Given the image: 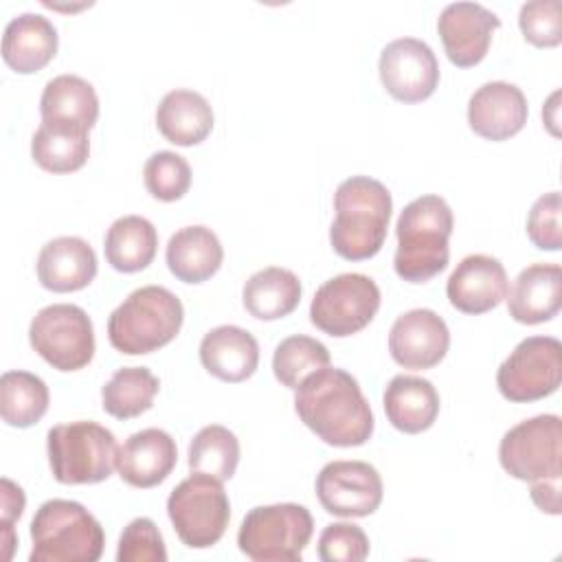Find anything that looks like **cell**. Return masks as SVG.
<instances>
[{"instance_id": "30bf717a", "label": "cell", "mask_w": 562, "mask_h": 562, "mask_svg": "<svg viewBox=\"0 0 562 562\" xmlns=\"http://www.w3.org/2000/svg\"><path fill=\"white\" fill-rule=\"evenodd\" d=\"M29 342L53 369L79 371L94 356V327L79 305L53 303L33 316Z\"/></svg>"}, {"instance_id": "484cf974", "label": "cell", "mask_w": 562, "mask_h": 562, "mask_svg": "<svg viewBox=\"0 0 562 562\" xmlns=\"http://www.w3.org/2000/svg\"><path fill=\"white\" fill-rule=\"evenodd\" d=\"M158 132L173 145L191 147L202 143L213 130V110L195 90H171L156 110Z\"/></svg>"}, {"instance_id": "7c38bea8", "label": "cell", "mask_w": 562, "mask_h": 562, "mask_svg": "<svg viewBox=\"0 0 562 562\" xmlns=\"http://www.w3.org/2000/svg\"><path fill=\"white\" fill-rule=\"evenodd\" d=\"M562 382V345L553 336L520 340L496 371V386L509 402H536Z\"/></svg>"}, {"instance_id": "6da1fadb", "label": "cell", "mask_w": 562, "mask_h": 562, "mask_svg": "<svg viewBox=\"0 0 562 562\" xmlns=\"http://www.w3.org/2000/svg\"><path fill=\"white\" fill-rule=\"evenodd\" d=\"M294 391L299 419L325 443L351 448L371 439L375 426L371 406L358 380L345 369H318Z\"/></svg>"}, {"instance_id": "e0dca14e", "label": "cell", "mask_w": 562, "mask_h": 562, "mask_svg": "<svg viewBox=\"0 0 562 562\" xmlns=\"http://www.w3.org/2000/svg\"><path fill=\"white\" fill-rule=\"evenodd\" d=\"M446 294L459 312L485 314L507 296V272L492 255H468L448 277Z\"/></svg>"}, {"instance_id": "9c48e42d", "label": "cell", "mask_w": 562, "mask_h": 562, "mask_svg": "<svg viewBox=\"0 0 562 562\" xmlns=\"http://www.w3.org/2000/svg\"><path fill=\"white\" fill-rule=\"evenodd\" d=\"M503 470L527 483H560L562 419L558 415H536L509 428L498 446Z\"/></svg>"}, {"instance_id": "8fae6325", "label": "cell", "mask_w": 562, "mask_h": 562, "mask_svg": "<svg viewBox=\"0 0 562 562\" xmlns=\"http://www.w3.org/2000/svg\"><path fill=\"white\" fill-rule=\"evenodd\" d=\"M378 283L360 272H345L325 281L310 305V321L334 338L364 329L380 307Z\"/></svg>"}, {"instance_id": "d6a6232c", "label": "cell", "mask_w": 562, "mask_h": 562, "mask_svg": "<svg viewBox=\"0 0 562 562\" xmlns=\"http://www.w3.org/2000/svg\"><path fill=\"white\" fill-rule=\"evenodd\" d=\"M239 463V439L220 424L204 426L189 443V470L228 481Z\"/></svg>"}, {"instance_id": "4dcf8cb0", "label": "cell", "mask_w": 562, "mask_h": 562, "mask_svg": "<svg viewBox=\"0 0 562 562\" xmlns=\"http://www.w3.org/2000/svg\"><path fill=\"white\" fill-rule=\"evenodd\" d=\"M160 380L147 367H121L101 389V406L116 419H132L149 411Z\"/></svg>"}, {"instance_id": "603a6c76", "label": "cell", "mask_w": 562, "mask_h": 562, "mask_svg": "<svg viewBox=\"0 0 562 562\" xmlns=\"http://www.w3.org/2000/svg\"><path fill=\"white\" fill-rule=\"evenodd\" d=\"M57 29L42 13H20L4 26L2 59L20 72L31 75L42 70L57 53Z\"/></svg>"}, {"instance_id": "3957f363", "label": "cell", "mask_w": 562, "mask_h": 562, "mask_svg": "<svg viewBox=\"0 0 562 562\" xmlns=\"http://www.w3.org/2000/svg\"><path fill=\"white\" fill-rule=\"evenodd\" d=\"M452 226V211L441 195L428 193L408 202L395 224L393 268L397 277L408 283H426L437 277L450 259Z\"/></svg>"}, {"instance_id": "ba28073f", "label": "cell", "mask_w": 562, "mask_h": 562, "mask_svg": "<svg viewBox=\"0 0 562 562\" xmlns=\"http://www.w3.org/2000/svg\"><path fill=\"white\" fill-rule=\"evenodd\" d=\"M169 520L189 549H209L220 542L231 520V503L222 481L191 472L167 498Z\"/></svg>"}, {"instance_id": "4316f807", "label": "cell", "mask_w": 562, "mask_h": 562, "mask_svg": "<svg viewBox=\"0 0 562 562\" xmlns=\"http://www.w3.org/2000/svg\"><path fill=\"white\" fill-rule=\"evenodd\" d=\"M86 127L64 121H42L31 140V156L37 167L50 173H70L86 165L90 138Z\"/></svg>"}, {"instance_id": "2e32d148", "label": "cell", "mask_w": 562, "mask_h": 562, "mask_svg": "<svg viewBox=\"0 0 562 562\" xmlns=\"http://www.w3.org/2000/svg\"><path fill=\"white\" fill-rule=\"evenodd\" d=\"M498 26V15L479 2H450L437 20L443 50L459 68L476 66L487 55L492 33Z\"/></svg>"}, {"instance_id": "44dd1931", "label": "cell", "mask_w": 562, "mask_h": 562, "mask_svg": "<svg viewBox=\"0 0 562 562\" xmlns=\"http://www.w3.org/2000/svg\"><path fill=\"white\" fill-rule=\"evenodd\" d=\"M35 268L42 288L50 292H77L97 277V255L86 239L64 235L42 246Z\"/></svg>"}, {"instance_id": "e575fe53", "label": "cell", "mask_w": 562, "mask_h": 562, "mask_svg": "<svg viewBox=\"0 0 562 562\" xmlns=\"http://www.w3.org/2000/svg\"><path fill=\"white\" fill-rule=\"evenodd\" d=\"M143 182L151 198L160 202H176L191 187V167L176 151H156L143 167Z\"/></svg>"}, {"instance_id": "d4e9b609", "label": "cell", "mask_w": 562, "mask_h": 562, "mask_svg": "<svg viewBox=\"0 0 562 562\" xmlns=\"http://www.w3.org/2000/svg\"><path fill=\"white\" fill-rule=\"evenodd\" d=\"M165 259L178 281L202 283L220 270L224 248L209 226L193 224L176 231L169 237Z\"/></svg>"}, {"instance_id": "ffe728a7", "label": "cell", "mask_w": 562, "mask_h": 562, "mask_svg": "<svg viewBox=\"0 0 562 562\" xmlns=\"http://www.w3.org/2000/svg\"><path fill=\"white\" fill-rule=\"evenodd\" d=\"M507 299V312L516 323L538 325L551 321L562 307V268L558 263H531L518 272Z\"/></svg>"}, {"instance_id": "f1b7e54d", "label": "cell", "mask_w": 562, "mask_h": 562, "mask_svg": "<svg viewBox=\"0 0 562 562\" xmlns=\"http://www.w3.org/2000/svg\"><path fill=\"white\" fill-rule=\"evenodd\" d=\"M158 248V233L147 217L123 215L112 222L103 239L108 263L119 272L145 270Z\"/></svg>"}, {"instance_id": "f35d334b", "label": "cell", "mask_w": 562, "mask_h": 562, "mask_svg": "<svg viewBox=\"0 0 562 562\" xmlns=\"http://www.w3.org/2000/svg\"><path fill=\"white\" fill-rule=\"evenodd\" d=\"M560 211H562L560 191H549L533 202L527 215V235L536 248L560 250L562 246Z\"/></svg>"}, {"instance_id": "9a60e30c", "label": "cell", "mask_w": 562, "mask_h": 562, "mask_svg": "<svg viewBox=\"0 0 562 562\" xmlns=\"http://www.w3.org/2000/svg\"><path fill=\"white\" fill-rule=\"evenodd\" d=\"M450 347L446 321L426 307L400 314L389 331L391 358L404 369H432Z\"/></svg>"}, {"instance_id": "836d02e7", "label": "cell", "mask_w": 562, "mask_h": 562, "mask_svg": "<svg viewBox=\"0 0 562 562\" xmlns=\"http://www.w3.org/2000/svg\"><path fill=\"white\" fill-rule=\"evenodd\" d=\"M325 367H329V349L321 340L303 334L281 340L272 356L274 378L288 389H296L307 375Z\"/></svg>"}, {"instance_id": "1f68e13d", "label": "cell", "mask_w": 562, "mask_h": 562, "mask_svg": "<svg viewBox=\"0 0 562 562\" xmlns=\"http://www.w3.org/2000/svg\"><path fill=\"white\" fill-rule=\"evenodd\" d=\"M48 386L31 371H4L0 378V415L13 428L37 424L48 411Z\"/></svg>"}, {"instance_id": "d590c367", "label": "cell", "mask_w": 562, "mask_h": 562, "mask_svg": "<svg viewBox=\"0 0 562 562\" xmlns=\"http://www.w3.org/2000/svg\"><path fill=\"white\" fill-rule=\"evenodd\" d=\"M518 24L525 40L538 48H551L562 42V9L558 0L525 2Z\"/></svg>"}, {"instance_id": "5b68a950", "label": "cell", "mask_w": 562, "mask_h": 562, "mask_svg": "<svg viewBox=\"0 0 562 562\" xmlns=\"http://www.w3.org/2000/svg\"><path fill=\"white\" fill-rule=\"evenodd\" d=\"M31 562H97L105 547L101 522L77 501L50 498L31 520Z\"/></svg>"}, {"instance_id": "ab89813d", "label": "cell", "mask_w": 562, "mask_h": 562, "mask_svg": "<svg viewBox=\"0 0 562 562\" xmlns=\"http://www.w3.org/2000/svg\"><path fill=\"white\" fill-rule=\"evenodd\" d=\"M0 509H2V544H4V560L11 558L13 544H15V536H13V522L20 520L22 512H24V492L20 485H15L11 479H2L0 481Z\"/></svg>"}, {"instance_id": "60d3db41", "label": "cell", "mask_w": 562, "mask_h": 562, "mask_svg": "<svg viewBox=\"0 0 562 562\" xmlns=\"http://www.w3.org/2000/svg\"><path fill=\"white\" fill-rule=\"evenodd\" d=\"M531 501L538 505L540 512L560 514V483H547V481H538L531 483Z\"/></svg>"}, {"instance_id": "52a82bcc", "label": "cell", "mask_w": 562, "mask_h": 562, "mask_svg": "<svg viewBox=\"0 0 562 562\" xmlns=\"http://www.w3.org/2000/svg\"><path fill=\"white\" fill-rule=\"evenodd\" d=\"M314 533V518L307 507L277 503L252 507L237 531L244 555L257 562H296Z\"/></svg>"}, {"instance_id": "ac0fdd59", "label": "cell", "mask_w": 562, "mask_h": 562, "mask_svg": "<svg viewBox=\"0 0 562 562\" xmlns=\"http://www.w3.org/2000/svg\"><path fill=\"white\" fill-rule=\"evenodd\" d=\"M527 97L507 81H487L468 101V123L487 140H507L527 123Z\"/></svg>"}, {"instance_id": "4fadbf2b", "label": "cell", "mask_w": 562, "mask_h": 562, "mask_svg": "<svg viewBox=\"0 0 562 562\" xmlns=\"http://www.w3.org/2000/svg\"><path fill=\"white\" fill-rule=\"evenodd\" d=\"M382 494L380 472L364 461H329L316 476V496L331 516H371L380 507Z\"/></svg>"}, {"instance_id": "5bb4252c", "label": "cell", "mask_w": 562, "mask_h": 562, "mask_svg": "<svg viewBox=\"0 0 562 562\" xmlns=\"http://www.w3.org/2000/svg\"><path fill=\"white\" fill-rule=\"evenodd\" d=\"M380 81L386 92L404 103L428 99L439 83V64L432 48L417 37L389 42L378 61Z\"/></svg>"}, {"instance_id": "74e56055", "label": "cell", "mask_w": 562, "mask_h": 562, "mask_svg": "<svg viewBox=\"0 0 562 562\" xmlns=\"http://www.w3.org/2000/svg\"><path fill=\"white\" fill-rule=\"evenodd\" d=\"M369 555V538L353 522H331L321 531L318 558L323 562H362Z\"/></svg>"}, {"instance_id": "277c9868", "label": "cell", "mask_w": 562, "mask_h": 562, "mask_svg": "<svg viewBox=\"0 0 562 562\" xmlns=\"http://www.w3.org/2000/svg\"><path fill=\"white\" fill-rule=\"evenodd\" d=\"M184 321L180 299L162 285L134 290L108 318L110 345L125 356H145L169 345Z\"/></svg>"}, {"instance_id": "cb8c5ba5", "label": "cell", "mask_w": 562, "mask_h": 562, "mask_svg": "<svg viewBox=\"0 0 562 562\" xmlns=\"http://www.w3.org/2000/svg\"><path fill=\"white\" fill-rule=\"evenodd\" d=\"M382 402L391 426L406 435L428 430L439 415V393L430 380L419 375H395L386 384Z\"/></svg>"}, {"instance_id": "d6986e66", "label": "cell", "mask_w": 562, "mask_h": 562, "mask_svg": "<svg viewBox=\"0 0 562 562\" xmlns=\"http://www.w3.org/2000/svg\"><path fill=\"white\" fill-rule=\"evenodd\" d=\"M178 461V448L169 432L160 428H145L125 439L116 454L119 476L132 487L160 485Z\"/></svg>"}, {"instance_id": "7a4b0ae2", "label": "cell", "mask_w": 562, "mask_h": 562, "mask_svg": "<svg viewBox=\"0 0 562 562\" xmlns=\"http://www.w3.org/2000/svg\"><path fill=\"white\" fill-rule=\"evenodd\" d=\"M334 211L329 241L336 255L349 261L375 257L384 246L393 211L389 189L375 178L351 176L338 184Z\"/></svg>"}, {"instance_id": "83f0119b", "label": "cell", "mask_w": 562, "mask_h": 562, "mask_svg": "<svg viewBox=\"0 0 562 562\" xmlns=\"http://www.w3.org/2000/svg\"><path fill=\"white\" fill-rule=\"evenodd\" d=\"M241 301L250 316L259 321H277L296 310L301 301V281L288 268L268 266L246 281Z\"/></svg>"}, {"instance_id": "f546056e", "label": "cell", "mask_w": 562, "mask_h": 562, "mask_svg": "<svg viewBox=\"0 0 562 562\" xmlns=\"http://www.w3.org/2000/svg\"><path fill=\"white\" fill-rule=\"evenodd\" d=\"M42 121H64L92 130L99 119V97L79 75L53 77L40 99Z\"/></svg>"}, {"instance_id": "8992f818", "label": "cell", "mask_w": 562, "mask_h": 562, "mask_svg": "<svg viewBox=\"0 0 562 562\" xmlns=\"http://www.w3.org/2000/svg\"><path fill=\"white\" fill-rule=\"evenodd\" d=\"M53 479L64 485H92L105 481L116 465V437L105 426L79 419L53 426L46 435Z\"/></svg>"}, {"instance_id": "7402d4cb", "label": "cell", "mask_w": 562, "mask_h": 562, "mask_svg": "<svg viewBox=\"0 0 562 562\" xmlns=\"http://www.w3.org/2000/svg\"><path fill=\"white\" fill-rule=\"evenodd\" d=\"M202 367L222 382H244L259 364L255 336L237 325H220L204 334L200 342Z\"/></svg>"}, {"instance_id": "8d00e7d4", "label": "cell", "mask_w": 562, "mask_h": 562, "mask_svg": "<svg viewBox=\"0 0 562 562\" xmlns=\"http://www.w3.org/2000/svg\"><path fill=\"white\" fill-rule=\"evenodd\" d=\"M119 562H165V540L151 518H134L119 538Z\"/></svg>"}]
</instances>
